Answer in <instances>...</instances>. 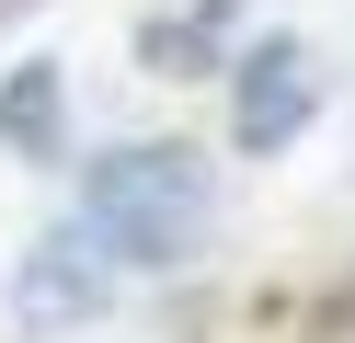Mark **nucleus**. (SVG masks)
<instances>
[{
    "instance_id": "nucleus-1",
    "label": "nucleus",
    "mask_w": 355,
    "mask_h": 343,
    "mask_svg": "<svg viewBox=\"0 0 355 343\" xmlns=\"http://www.w3.org/2000/svg\"><path fill=\"white\" fill-rule=\"evenodd\" d=\"M218 172L195 137H115V149L80 172V229L115 252V274H184L207 240Z\"/></svg>"
},
{
    "instance_id": "nucleus-2",
    "label": "nucleus",
    "mask_w": 355,
    "mask_h": 343,
    "mask_svg": "<svg viewBox=\"0 0 355 343\" xmlns=\"http://www.w3.org/2000/svg\"><path fill=\"white\" fill-rule=\"evenodd\" d=\"M115 252L92 240L80 218H58V229H35L24 252H12V274H0V309L24 320V332H80V320H103L115 309Z\"/></svg>"
},
{
    "instance_id": "nucleus-3",
    "label": "nucleus",
    "mask_w": 355,
    "mask_h": 343,
    "mask_svg": "<svg viewBox=\"0 0 355 343\" xmlns=\"http://www.w3.org/2000/svg\"><path fill=\"white\" fill-rule=\"evenodd\" d=\"M218 80H230V149H241V160L298 149V126L321 114V58H309L298 35H252Z\"/></svg>"
},
{
    "instance_id": "nucleus-4",
    "label": "nucleus",
    "mask_w": 355,
    "mask_h": 343,
    "mask_svg": "<svg viewBox=\"0 0 355 343\" xmlns=\"http://www.w3.org/2000/svg\"><path fill=\"white\" fill-rule=\"evenodd\" d=\"M0 149L12 160H69V69L58 58L0 69Z\"/></svg>"
},
{
    "instance_id": "nucleus-5",
    "label": "nucleus",
    "mask_w": 355,
    "mask_h": 343,
    "mask_svg": "<svg viewBox=\"0 0 355 343\" xmlns=\"http://www.w3.org/2000/svg\"><path fill=\"white\" fill-rule=\"evenodd\" d=\"M138 69L149 80H207V69H230V35H207L195 12H149L138 23Z\"/></svg>"
},
{
    "instance_id": "nucleus-6",
    "label": "nucleus",
    "mask_w": 355,
    "mask_h": 343,
    "mask_svg": "<svg viewBox=\"0 0 355 343\" xmlns=\"http://www.w3.org/2000/svg\"><path fill=\"white\" fill-rule=\"evenodd\" d=\"M184 12L207 23V35H230V23H241V0H184Z\"/></svg>"
},
{
    "instance_id": "nucleus-7",
    "label": "nucleus",
    "mask_w": 355,
    "mask_h": 343,
    "mask_svg": "<svg viewBox=\"0 0 355 343\" xmlns=\"http://www.w3.org/2000/svg\"><path fill=\"white\" fill-rule=\"evenodd\" d=\"M12 12H35V0H0V23H12Z\"/></svg>"
}]
</instances>
